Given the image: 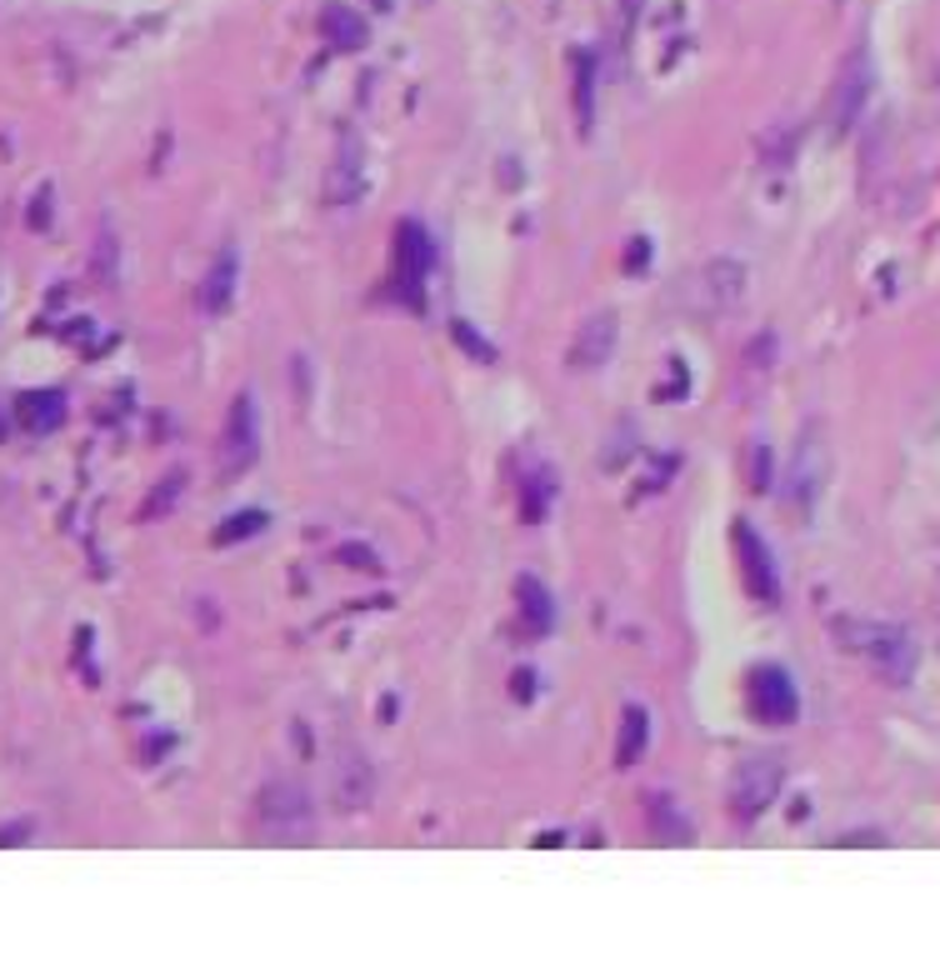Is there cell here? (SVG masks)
Wrapping results in <instances>:
<instances>
[{
  "instance_id": "cell-4",
  "label": "cell",
  "mask_w": 940,
  "mask_h": 960,
  "mask_svg": "<svg viewBox=\"0 0 940 960\" xmlns=\"http://www.w3.org/2000/svg\"><path fill=\"white\" fill-rule=\"evenodd\" d=\"M776 790H780L776 760H746L736 770V780H730V806H736V816H760L776 800Z\"/></svg>"
},
{
  "instance_id": "cell-6",
  "label": "cell",
  "mask_w": 940,
  "mask_h": 960,
  "mask_svg": "<svg viewBox=\"0 0 940 960\" xmlns=\"http://www.w3.org/2000/svg\"><path fill=\"white\" fill-rule=\"evenodd\" d=\"M16 420L30 430V436H50V430L66 420V396L60 390H26L16 400Z\"/></svg>"
},
{
  "instance_id": "cell-8",
  "label": "cell",
  "mask_w": 940,
  "mask_h": 960,
  "mask_svg": "<svg viewBox=\"0 0 940 960\" xmlns=\"http://www.w3.org/2000/svg\"><path fill=\"white\" fill-rule=\"evenodd\" d=\"M316 26H320V40H326V46H336V50H360L370 40V26L350 6H326Z\"/></svg>"
},
{
  "instance_id": "cell-2",
  "label": "cell",
  "mask_w": 940,
  "mask_h": 960,
  "mask_svg": "<svg viewBox=\"0 0 940 960\" xmlns=\"http://www.w3.org/2000/svg\"><path fill=\"white\" fill-rule=\"evenodd\" d=\"M866 96H870V60H866V50H850L846 66H840V76H836V86H830V106H826L836 136H846V130L860 120Z\"/></svg>"
},
{
  "instance_id": "cell-3",
  "label": "cell",
  "mask_w": 940,
  "mask_h": 960,
  "mask_svg": "<svg viewBox=\"0 0 940 960\" xmlns=\"http://www.w3.org/2000/svg\"><path fill=\"white\" fill-rule=\"evenodd\" d=\"M750 710H756L766 726H790V720H796L800 700H796V686H790L786 670H776V666L750 670Z\"/></svg>"
},
{
  "instance_id": "cell-5",
  "label": "cell",
  "mask_w": 940,
  "mask_h": 960,
  "mask_svg": "<svg viewBox=\"0 0 940 960\" xmlns=\"http://www.w3.org/2000/svg\"><path fill=\"white\" fill-rule=\"evenodd\" d=\"M736 550H740V566H746V586L756 600H776L780 596V580H776V566H770V550L746 520H736Z\"/></svg>"
},
{
  "instance_id": "cell-14",
  "label": "cell",
  "mask_w": 940,
  "mask_h": 960,
  "mask_svg": "<svg viewBox=\"0 0 940 960\" xmlns=\"http://www.w3.org/2000/svg\"><path fill=\"white\" fill-rule=\"evenodd\" d=\"M576 106H580V120L590 126V66H586V56H576Z\"/></svg>"
},
{
  "instance_id": "cell-11",
  "label": "cell",
  "mask_w": 940,
  "mask_h": 960,
  "mask_svg": "<svg viewBox=\"0 0 940 960\" xmlns=\"http://www.w3.org/2000/svg\"><path fill=\"white\" fill-rule=\"evenodd\" d=\"M230 290H236V250H220L216 270L206 276V310H226Z\"/></svg>"
},
{
  "instance_id": "cell-7",
  "label": "cell",
  "mask_w": 940,
  "mask_h": 960,
  "mask_svg": "<svg viewBox=\"0 0 940 960\" xmlns=\"http://www.w3.org/2000/svg\"><path fill=\"white\" fill-rule=\"evenodd\" d=\"M226 460L230 466H250L256 460V400L240 396L230 406V426H226Z\"/></svg>"
},
{
  "instance_id": "cell-12",
  "label": "cell",
  "mask_w": 940,
  "mask_h": 960,
  "mask_svg": "<svg viewBox=\"0 0 940 960\" xmlns=\"http://www.w3.org/2000/svg\"><path fill=\"white\" fill-rule=\"evenodd\" d=\"M640 746H646V710H626V740H620V766H630V760L640 756Z\"/></svg>"
},
{
  "instance_id": "cell-13",
  "label": "cell",
  "mask_w": 940,
  "mask_h": 960,
  "mask_svg": "<svg viewBox=\"0 0 940 960\" xmlns=\"http://www.w3.org/2000/svg\"><path fill=\"white\" fill-rule=\"evenodd\" d=\"M520 596H526V616H530V626H550V600H546V590L536 586V580H520Z\"/></svg>"
},
{
  "instance_id": "cell-15",
  "label": "cell",
  "mask_w": 940,
  "mask_h": 960,
  "mask_svg": "<svg viewBox=\"0 0 940 960\" xmlns=\"http://www.w3.org/2000/svg\"><path fill=\"white\" fill-rule=\"evenodd\" d=\"M256 526H260V516H256V510H250V516H236V520H230V526H226V530H220V540H236V536H250V530H256Z\"/></svg>"
},
{
  "instance_id": "cell-16",
  "label": "cell",
  "mask_w": 940,
  "mask_h": 960,
  "mask_svg": "<svg viewBox=\"0 0 940 960\" xmlns=\"http://www.w3.org/2000/svg\"><path fill=\"white\" fill-rule=\"evenodd\" d=\"M30 836V826H6L0 830V840H26Z\"/></svg>"
},
{
  "instance_id": "cell-9",
  "label": "cell",
  "mask_w": 940,
  "mask_h": 960,
  "mask_svg": "<svg viewBox=\"0 0 940 960\" xmlns=\"http://www.w3.org/2000/svg\"><path fill=\"white\" fill-rule=\"evenodd\" d=\"M610 346H616V316H596V320H586V330H580L576 350H570V366H576V370H596V366H606Z\"/></svg>"
},
{
  "instance_id": "cell-1",
  "label": "cell",
  "mask_w": 940,
  "mask_h": 960,
  "mask_svg": "<svg viewBox=\"0 0 940 960\" xmlns=\"http://www.w3.org/2000/svg\"><path fill=\"white\" fill-rule=\"evenodd\" d=\"M840 636H846L850 650L866 656L890 686H906L910 670H916V646H910L906 630H896V626H856V620H850V626H840Z\"/></svg>"
},
{
  "instance_id": "cell-10",
  "label": "cell",
  "mask_w": 940,
  "mask_h": 960,
  "mask_svg": "<svg viewBox=\"0 0 940 960\" xmlns=\"http://www.w3.org/2000/svg\"><path fill=\"white\" fill-rule=\"evenodd\" d=\"M396 260H400V290L416 300V286H420V276H426V266H430V246H426V236H420V226H400Z\"/></svg>"
}]
</instances>
